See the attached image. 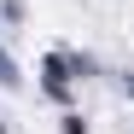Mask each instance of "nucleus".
<instances>
[{"mask_svg":"<svg viewBox=\"0 0 134 134\" xmlns=\"http://www.w3.org/2000/svg\"><path fill=\"white\" fill-rule=\"evenodd\" d=\"M0 82H6V87H18V70H12L6 58H0Z\"/></svg>","mask_w":134,"mask_h":134,"instance_id":"1","label":"nucleus"}]
</instances>
